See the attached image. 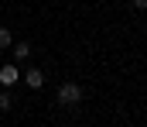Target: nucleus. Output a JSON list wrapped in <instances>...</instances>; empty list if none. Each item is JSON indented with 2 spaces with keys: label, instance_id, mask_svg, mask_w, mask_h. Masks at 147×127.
Returning <instances> with one entry per match:
<instances>
[{
  "label": "nucleus",
  "instance_id": "obj_2",
  "mask_svg": "<svg viewBox=\"0 0 147 127\" xmlns=\"http://www.w3.org/2000/svg\"><path fill=\"white\" fill-rule=\"evenodd\" d=\"M17 79H21L17 65H3V69H0V86H3V89H10V86L17 83Z\"/></svg>",
  "mask_w": 147,
  "mask_h": 127
},
{
  "label": "nucleus",
  "instance_id": "obj_6",
  "mask_svg": "<svg viewBox=\"0 0 147 127\" xmlns=\"http://www.w3.org/2000/svg\"><path fill=\"white\" fill-rule=\"evenodd\" d=\"M0 110H10V93H7V89L0 93Z\"/></svg>",
  "mask_w": 147,
  "mask_h": 127
},
{
  "label": "nucleus",
  "instance_id": "obj_4",
  "mask_svg": "<svg viewBox=\"0 0 147 127\" xmlns=\"http://www.w3.org/2000/svg\"><path fill=\"white\" fill-rule=\"evenodd\" d=\"M14 58H17V62H28V58H31V45H28V41H17V45H14Z\"/></svg>",
  "mask_w": 147,
  "mask_h": 127
},
{
  "label": "nucleus",
  "instance_id": "obj_1",
  "mask_svg": "<svg viewBox=\"0 0 147 127\" xmlns=\"http://www.w3.org/2000/svg\"><path fill=\"white\" fill-rule=\"evenodd\" d=\"M58 103L62 107H79L82 103V86L79 83H62L58 86Z\"/></svg>",
  "mask_w": 147,
  "mask_h": 127
},
{
  "label": "nucleus",
  "instance_id": "obj_3",
  "mask_svg": "<svg viewBox=\"0 0 147 127\" xmlns=\"http://www.w3.org/2000/svg\"><path fill=\"white\" fill-rule=\"evenodd\" d=\"M24 83L31 86V89H41V86H45V72H41V69H28V76H24Z\"/></svg>",
  "mask_w": 147,
  "mask_h": 127
},
{
  "label": "nucleus",
  "instance_id": "obj_7",
  "mask_svg": "<svg viewBox=\"0 0 147 127\" xmlns=\"http://www.w3.org/2000/svg\"><path fill=\"white\" fill-rule=\"evenodd\" d=\"M130 3H134L137 10H147V0H130Z\"/></svg>",
  "mask_w": 147,
  "mask_h": 127
},
{
  "label": "nucleus",
  "instance_id": "obj_5",
  "mask_svg": "<svg viewBox=\"0 0 147 127\" xmlns=\"http://www.w3.org/2000/svg\"><path fill=\"white\" fill-rule=\"evenodd\" d=\"M10 41H14L10 38V28H0V48H10Z\"/></svg>",
  "mask_w": 147,
  "mask_h": 127
}]
</instances>
